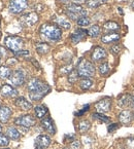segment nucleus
<instances>
[{
    "mask_svg": "<svg viewBox=\"0 0 134 149\" xmlns=\"http://www.w3.org/2000/svg\"><path fill=\"white\" fill-rule=\"evenodd\" d=\"M27 90L29 92L30 100L39 101L51 91V88L39 78H31L27 84Z\"/></svg>",
    "mask_w": 134,
    "mask_h": 149,
    "instance_id": "f257e3e1",
    "label": "nucleus"
},
{
    "mask_svg": "<svg viewBox=\"0 0 134 149\" xmlns=\"http://www.w3.org/2000/svg\"><path fill=\"white\" fill-rule=\"evenodd\" d=\"M39 34L44 40L50 42H57L62 37V30L56 24H46L41 25L39 29Z\"/></svg>",
    "mask_w": 134,
    "mask_h": 149,
    "instance_id": "f03ea898",
    "label": "nucleus"
},
{
    "mask_svg": "<svg viewBox=\"0 0 134 149\" xmlns=\"http://www.w3.org/2000/svg\"><path fill=\"white\" fill-rule=\"evenodd\" d=\"M77 74L83 78H91L95 75V66L92 62L86 59H81L77 64Z\"/></svg>",
    "mask_w": 134,
    "mask_h": 149,
    "instance_id": "7ed1b4c3",
    "label": "nucleus"
},
{
    "mask_svg": "<svg viewBox=\"0 0 134 149\" xmlns=\"http://www.w3.org/2000/svg\"><path fill=\"white\" fill-rule=\"evenodd\" d=\"M4 44L9 51H11L13 53H17L19 51H22L24 46V40L19 36L9 35L4 39Z\"/></svg>",
    "mask_w": 134,
    "mask_h": 149,
    "instance_id": "20e7f679",
    "label": "nucleus"
},
{
    "mask_svg": "<svg viewBox=\"0 0 134 149\" xmlns=\"http://www.w3.org/2000/svg\"><path fill=\"white\" fill-rule=\"evenodd\" d=\"M66 15L71 20H79L81 17H86L87 15V10L83 9L81 5L75 4V3H72V4H69L68 6L66 7Z\"/></svg>",
    "mask_w": 134,
    "mask_h": 149,
    "instance_id": "39448f33",
    "label": "nucleus"
},
{
    "mask_svg": "<svg viewBox=\"0 0 134 149\" xmlns=\"http://www.w3.org/2000/svg\"><path fill=\"white\" fill-rule=\"evenodd\" d=\"M28 6V0H11L8 4V9L11 13L19 15L23 13Z\"/></svg>",
    "mask_w": 134,
    "mask_h": 149,
    "instance_id": "423d86ee",
    "label": "nucleus"
},
{
    "mask_svg": "<svg viewBox=\"0 0 134 149\" xmlns=\"http://www.w3.org/2000/svg\"><path fill=\"white\" fill-rule=\"evenodd\" d=\"M35 118L30 115V114H25V115H21V116L17 117L15 119V125H20L23 127H31L35 125Z\"/></svg>",
    "mask_w": 134,
    "mask_h": 149,
    "instance_id": "0eeeda50",
    "label": "nucleus"
},
{
    "mask_svg": "<svg viewBox=\"0 0 134 149\" xmlns=\"http://www.w3.org/2000/svg\"><path fill=\"white\" fill-rule=\"evenodd\" d=\"M9 82L13 86H21L24 84L25 82V73L23 70L18 69L15 70L11 74V76L9 77Z\"/></svg>",
    "mask_w": 134,
    "mask_h": 149,
    "instance_id": "6e6552de",
    "label": "nucleus"
},
{
    "mask_svg": "<svg viewBox=\"0 0 134 149\" xmlns=\"http://www.w3.org/2000/svg\"><path fill=\"white\" fill-rule=\"evenodd\" d=\"M38 20H39V15L36 13H25L21 18V21H22V23L25 26H33V25H35L38 22Z\"/></svg>",
    "mask_w": 134,
    "mask_h": 149,
    "instance_id": "1a4fd4ad",
    "label": "nucleus"
},
{
    "mask_svg": "<svg viewBox=\"0 0 134 149\" xmlns=\"http://www.w3.org/2000/svg\"><path fill=\"white\" fill-rule=\"evenodd\" d=\"M51 144V138L46 135H40L35 139V149H46Z\"/></svg>",
    "mask_w": 134,
    "mask_h": 149,
    "instance_id": "9d476101",
    "label": "nucleus"
},
{
    "mask_svg": "<svg viewBox=\"0 0 134 149\" xmlns=\"http://www.w3.org/2000/svg\"><path fill=\"white\" fill-rule=\"evenodd\" d=\"M0 95L2 97H5V98H13L18 95V91L11 84H3L0 88Z\"/></svg>",
    "mask_w": 134,
    "mask_h": 149,
    "instance_id": "9b49d317",
    "label": "nucleus"
},
{
    "mask_svg": "<svg viewBox=\"0 0 134 149\" xmlns=\"http://www.w3.org/2000/svg\"><path fill=\"white\" fill-rule=\"evenodd\" d=\"M110 106H112V101L108 98L102 99V100H100V101H98L95 104L96 110L99 113H105V112L109 111Z\"/></svg>",
    "mask_w": 134,
    "mask_h": 149,
    "instance_id": "f8f14e48",
    "label": "nucleus"
},
{
    "mask_svg": "<svg viewBox=\"0 0 134 149\" xmlns=\"http://www.w3.org/2000/svg\"><path fill=\"white\" fill-rule=\"evenodd\" d=\"M106 56H107V54H106V51L103 47L96 46V47H94L92 54H91V59L94 62H99L103 60L104 58H106Z\"/></svg>",
    "mask_w": 134,
    "mask_h": 149,
    "instance_id": "ddd939ff",
    "label": "nucleus"
},
{
    "mask_svg": "<svg viewBox=\"0 0 134 149\" xmlns=\"http://www.w3.org/2000/svg\"><path fill=\"white\" fill-rule=\"evenodd\" d=\"M41 127L46 133H48L50 135H55L56 134V127L55 125H54L53 119L50 116L46 117L44 119L41 120Z\"/></svg>",
    "mask_w": 134,
    "mask_h": 149,
    "instance_id": "4468645a",
    "label": "nucleus"
},
{
    "mask_svg": "<svg viewBox=\"0 0 134 149\" xmlns=\"http://www.w3.org/2000/svg\"><path fill=\"white\" fill-rule=\"evenodd\" d=\"M87 35H88V31L87 30H85V29H76L72 33V35L70 36V39L73 43H79V42L83 41Z\"/></svg>",
    "mask_w": 134,
    "mask_h": 149,
    "instance_id": "2eb2a0df",
    "label": "nucleus"
},
{
    "mask_svg": "<svg viewBox=\"0 0 134 149\" xmlns=\"http://www.w3.org/2000/svg\"><path fill=\"white\" fill-rule=\"evenodd\" d=\"M120 38H121V36H120L119 33H116V32L106 33V34L101 36V41L105 44H109V43H114V42L119 41Z\"/></svg>",
    "mask_w": 134,
    "mask_h": 149,
    "instance_id": "dca6fc26",
    "label": "nucleus"
},
{
    "mask_svg": "<svg viewBox=\"0 0 134 149\" xmlns=\"http://www.w3.org/2000/svg\"><path fill=\"white\" fill-rule=\"evenodd\" d=\"M11 115V110L7 106H1L0 107V123H5L9 120Z\"/></svg>",
    "mask_w": 134,
    "mask_h": 149,
    "instance_id": "f3484780",
    "label": "nucleus"
},
{
    "mask_svg": "<svg viewBox=\"0 0 134 149\" xmlns=\"http://www.w3.org/2000/svg\"><path fill=\"white\" fill-rule=\"evenodd\" d=\"M15 103L19 108H21V109H23V110H29L32 108V104H31L28 100H26L24 97H19V98H17Z\"/></svg>",
    "mask_w": 134,
    "mask_h": 149,
    "instance_id": "a211bd4d",
    "label": "nucleus"
},
{
    "mask_svg": "<svg viewBox=\"0 0 134 149\" xmlns=\"http://www.w3.org/2000/svg\"><path fill=\"white\" fill-rule=\"evenodd\" d=\"M54 22H55L56 25H58L60 28H63L64 30H68L71 27L70 22L66 18H63V17H57V18L54 19Z\"/></svg>",
    "mask_w": 134,
    "mask_h": 149,
    "instance_id": "6ab92c4d",
    "label": "nucleus"
},
{
    "mask_svg": "<svg viewBox=\"0 0 134 149\" xmlns=\"http://www.w3.org/2000/svg\"><path fill=\"white\" fill-rule=\"evenodd\" d=\"M119 121L123 125H128L132 121V114L128 110H124L119 114Z\"/></svg>",
    "mask_w": 134,
    "mask_h": 149,
    "instance_id": "aec40b11",
    "label": "nucleus"
},
{
    "mask_svg": "<svg viewBox=\"0 0 134 149\" xmlns=\"http://www.w3.org/2000/svg\"><path fill=\"white\" fill-rule=\"evenodd\" d=\"M36 52H37L39 55H46L48 52L51 51V46L50 44H48L46 42H38L35 44Z\"/></svg>",
    "mask_w": 134,
    "mask_h": 149,
    "instance_id": "412c9836",
    "label": "nucleus"
},
{
    "mask_svg": "<svg viewBox=\"0 0 134 149\" xmlns=\"http://www.w3.org/2000/svg\"><path fill=\"white\" fill-rule=\"evenodd\" d=\"M34 111H35V116L39 119H42L46 114H48V107H46V106L38 105L34 108Z\"/></svg>",
    "mask_w": 134,
    "mask_h": 149,
    "instance_id": "4be33fe9",
    "label": "nucleus"
},
{
    "mask_svg": "<svg viewBox=\"0 0 134 149\" xmlns=\"http://www.w3.org/2000/svg\"><path fill=\"white\" fill-rule=\"evenodd\" d=\"M6 136L8 137L9 139H11V140L17 141V140H19V139H20L21 135H20V132L15 129V127H8V129L6 130Z\"/></svg>",
    "mask_w": 134,
    "mask_h": 149,
    "instance_id": "5701e85b",
    "label": "nucleus"
},
{
    "mask_svg": "<svg viewBox=\"0 0 134 149\" xmlns=\"http://www.w3.org/2000/svg\"><path fill=\"white\" fill-rule=\"evenodd\" d=\"M13 74V71L8 66H0V78L8 79Z\"/></svg>",
    "mask_w": 134,
    "mask_h": 149,
    "instance_id": "b1692460",
    "label": "nucleus"
},
{
    "mask_svg": "<svg viewBox=\"0 0 134 149\" xmlns=\"http://www.w3.org/2000/svg\"><path fill=\"white\" fill-rule=\"evenodd\" d=\"M101 34V28L98 25H93L89 28L88 30V35L92 38H96Z\"/></svg>",
    "mask_w": 134,
    "mask_h": 149,
    "instance_id": "393cba45",
    "label": "nucleus"
},
{
    "mask_svg": "<svg viewBox=\"0 0 134 149\" xmlns=\"http://www.w3.org/2000/svg\"><path fill=\"white\" fill-rule=\"evenodd\" d=\"M103 28L105 29V30H107V31H112V32H114V31L119 30V29H120V25L118 24V23H116V22L109 21V22L104 23Z\"/></svg>",
    "mask_w": 134,
    "mask_h": 149,
    "instance_id": "a878e982",
    "label": "nucleus"
},
{
    "mask_svg": "<svg viewBox=\"0 0 134 149\" xmlns=\"http://www.w3.org/2000/svg\"><path fill=\"white\" fill-rule=\"evenodd\" d=\"M132 97L131 95H123V96L120 98L119 100V105L121 106H128V105H131V102H132Z\"/></svg>",
    "mask_w": 134,
    "mask_h": 149,
    "instance_id": "bb28decb",
    "label": "nucleus"
},
{
    "mask_svg": "<svg viewBox=\"0 0 134 149\" xmlns=\"http://www.w3.org/2000/svg\"><path fill=\"white\" fill-rule=\"evenodd\" d=\"M93 86V81L90 78H83L79 81V86H81V90L87 91L89 88H91Z\"/></svg>",
    "mask_w": 134,
    "mask_h": 149,
    "instance_id": "cd10ccee",
    "label": "nucleus"
},
{
    "mask_svg": "<svg viewBox=\"0 0 134 149\" xmlns=\"http://www.w3.org/2000/svg\"><path fill=\"white\" fill-rule=\"evenodd\" d=\"M90 127H91V123L89 120H81V123H79V131L81 134L88 132L89 130H90Z\"/></svg>",
    "mask_w": 134,
    "mask_h": 149,
    "instance_id": "c85d7f7f",
    "label": "nucleus"
},
{
    "mask_svg": "<svg viewBox=\"0 0 134 149\" xmlns=\"http://www.w3.org/2000/svg\"><path fill=\"white\" fill-rule=\"evenodd\" d=\"M109 71H110V67L107 62H104V63L100 64V66H99V73H100V74L104 76V75L108 74Z\"/></svg>",
    "mask_w": 134,
    "mask_h": 149,
    "instance_id": "c756f323",
    "label": "nucleus"
},
{
    "mask_svg": "<svg viewBox=\"0 0 134 149\" xmlns=\"http://www.w3.org/2000/svg\"><path fill=\"white\" fill-rule=\"evenodd\" d=\"M92 116L94 119H96V120H99V121H101V123H109L110 119L108 118L107 116H105L103 113H93L92 114Z\"/></svg>",
    "mask_w": 134,
    "mask_h": 149,
    "instance_id": "7c9ffc66",
    "label": "nucleus"
},
{
    "mask_svg": "<svg viewBox=\"0 0 134 149\" xmlns=\"http://www.w3.org/2000/svg\"><path fill=\"white\" fill-rule=\"evenodd\" d=\"M76 23L79 27H86L90 25L91 21H90V19L87 18V17H81V18H79V20L76 21Z\"/></svg>",
    "mask_w": 134,
    "mask_h": 149,
    "instance_id": "2f4dec72",
    "label": "nucleus"
},
{
    "mask_svg": "<svg viewBox=\"0 0 134 149\" xmlns=\"http://www.w3.org/2000/svg\"><path fill=\"white\" fill-rule=\"evenodd\" d=\"M79 74H77V71L74 70V71H71L70 73H69L68 75V81L70 82V84H74L75 81L77 80V78H79Z\"/></svg>",
    "mask_w": 134,
    "mask_h": 149,
    "instance_id": "473e14b6",
    "label": "nucleus"
},
{
    "mask_svg": "<svg viewBox=\"0 0 134 149\" xmlns=\"http://www.w3.org/2000/svg\"><path fill=\"white\" fill-rule=\"evenodd\" d=\"M9 144V138L4 135H0V146L5 147Z\"/></svg>",
    "mask_w": 134,
    "mask_h": 149,
    "instance_id": "72a5a7b5",
    "label": "nucleus"
},
{
    "mask_svg": "<svg viewBox=\"0 0 134 149\" xmlns=\"http://www.w3.org/2000/svg\"><path fill=\"white\" fill-rule=\"evenodd\" d=\"M87 5H88L90 8H95V7L100 5V2H99L98 0H88V1H87Z\"/></svg>",
    "mask_w": 134,
    "mask_h": 149,
    "instance_id": "f704fd0d",
    "label": "nucleus"
},
{
    "mask_svg": "<svg viewBox=\"0 0 134 149\" xmlns=\"http://www.w3.org/2000/svg\"><path fill=\"white\" fill-rule=\"evenodd\" d=\"M121 52V46L119 44H116V45H112L110 47V53L114 54V55H118V54Z\"/></svg>",
    "mask_w": 134,
    "mask_h": 149,
    "instance_id": "c9c22d12",
    "label": "nucleus"
},
{
    "mask_svg": "<svg viewBox=\"0 0 134 149\" xmlns=\"http://www.w3.org/2000/svg\"><path fill=\"white\" fill-rule=\"evenodd\" d=\"M70 148L71 149H79L81 148V142L79 140H73L70 143Z\"/></svg>",
    "mask_w": 134,
    "mask_h": 149,
    "instance_id": "e433bc0d",
    "label": "nucleus"
},
{
    "mask_svg": "<svg viewBox=\"0 0 134 149\" xmlns=\"http://www.w3.org/2000/svg\"><path fill=\"white\" fill-rule=\"evenodd\" d=\"M89 108H90V105H89V104H88V105H85V106L83 107V109L79 110V112H76V113H75V115H76V116H81V115H83V114L85 113V112L88 111Z\"/></svg>",
    "mask_w": 134,
    "mask_h": 149,
    "instance_id": "4c0bfd02",
    "label": "nucleus"
},
{
    "mask_svg": "<svg viewBox=\"0 0 134 149\" xmlns=\"http://www.w3.org/2000/svg\"><path fill=\"white\" fill-rule=\"evenodd\" d=\"M120 125H118V123H112V125H110L109 127H108V132L109 133H114V131H116V130L119 129Z\"/></svg>",
    "mask_w": 134,
    "mask_h": 149,
    "instance_id": "58836bf2",
    "label": "nucleus"
},
{
    "mask_svg": "<svg viewBox=\"0 0 134 149\" xmlns=\"http://www.w3.org/2000/svg\"><path fill=\"white\" fill-rule=\"evenodd\" d=\"M15 55L17 57H26V56H29V52L28 51H19L17 53H15Z\"/></svg>",
    "mask_w": 134,
    "mask_h": 149,
    "instance_id": "ea45409f",
    "label": "nucleus"
},
{
    "mask_svg": "<svg viewBox=\"0 0 134 149\" xmlns=\"http://www.w3.org/2000/svg\"><path fill=\"white\" fill-rule=\"evenodd\" d=\"M127 145L131 149H134V137H131L127 140Z\"/></svg>",
    "mask_w": 134,
    "mask_h": 149,
    "instance_id": "a19ab883",
    "label": "nucleus"
},
{
    "mask_svg": "<svg viewBox=\"0 0 134 149\" xmlns=\"http://www.w3.org/2000/svg\"><path fill=\"white\" fill-rule=\"evenodd\" d=\"M6 55V49L3 46L0 45V57H4Z\"/></svg>",
    "mask_w": 134,
    "mask_h": 149,
    "instance_id": "79ce46f5",
    "label": "nucleus"
},
{
    "mask_svg": "<svg viewBox=\"0 0 134 149\" xmlns=\"http://www.w3.org/2000/svg\"><path fill=\"white\" fill-rule=\"evenodd\" d=\"M72 1H73V3H75V4L81 5V4H83V3L86 2L87 0H72Z\"/></svg>",
    "mask_w": 134,
    "mask_h": 149,
    "instance_id": "37998d69",
    "label": "nucleus"
},
{
    "mask_svg": "<svg viewBox=\"0 0 134 149\" xmlns=\"http://www.w3.org/2000/svg\"><path fill=\"white\" fill-rule=\"evenodd\" d=\"M59 2H61V3H67V2H69L70 0H58Z\"/></svg>",
    "mask_w": 134,
    "mask_h": 149,
    "instance_id": "c03bdc74",
    "label": "nucleus"
},
{
    "mask_svg": "<svg viewBox=\"0 0 134 149\" xmlns=\"http://www.w3.org/2000/svg\"><path fill=\"white\" fill-rule=\"evenodd\" d=\"M131 106H132V107H134V96L132 97V102H131Z\"/></svg>",
    "mask_w": 134,
    "mask_h": 149,
    "instance_id": "a18cd8bd",
    "label": "nucleus"
},
{
    "mask_svg": "<svg viewBox=\"0 0 134 149\" xmlns=\"http://www.w3.org/2000/svg\"><path fill=\"white\" fill-rule=\"evenodd\" d=\"M1 132H2V127L0 125V135H1Z\"/></svg>",
    "mask_w": 134,
    "mask_h": 149,
    "instance_id": "49530a36",
    "label": "nucleus"
},
{
    "mask_svg": "<svg viewBox=\"0 0 134 149\" xmlns=\"http://www.w3.org/2000/svg\"><path fill=\"white\" fill-rule=\"evenodd\" d=\"M102 2H106V1H108V0H101Z\"/></svg>",
    "mask_w": 134,
    "mask_h": 149,
    "instance_id": "de8ad7c7",
    "label": "nucleus"
},
{
    "mask_svg": "<svg viewBox=\"0 0 134 149\" xmlns=\"http://www.w3.org/2000/svg\"><path fill=\"white\" fill-rule=\"evenodd\" d=\"M63 149H71V148H67V147H65V148H63Z\"/></svg>",
    "mask_w": 134,
    "mask_h": 149,
    "instance_id": "09e8293b",
    "label": "nucleus"
},
{
    "mask_svg": "<svg viewBox=\"0 0 134 149\" xmlns=\"http://www.w3.org/2000/svg\"><path fill=\"white\" fill-rule=\"evenodd\" d=\"M4 149H8V148H4Z\"/></svg>",
    "mask_w": 134,
    "mask_h": 149,
    "instance_id": "8fccbe9b",
    "label": "nucleus"
},
{
    "mask_svg": "<svg viewBox=\"0 0 134 149\" xmlns=\"http://www.w3.org/2000/svg\"><path fill=\"white\" fill-rule=\"evenodd\" d=\"M0 107H1V106H0Z\"/></svg>",
    "mask_w": 134,
    "mask_h": 149,
    "instance_id": "3c124183",
    "label": "nucleus"
}]
</instances>
